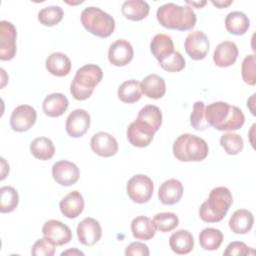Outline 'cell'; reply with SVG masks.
Listing matches in <instances>:
<instances>
[{
  "instance_id": "cell-22",
  "label": "cell",
  "mask_w": 256,
  "mask_h": 256,
  "mask_svg": "<svg viewBox=\"0 0 256 256\" xmlns=\"http://www.w3.org/2000/svg\"><path fill=\"white\" fill-rule=\"evenodd\" d=\"M69 105L67 97L62 93H52L45 97L42 104L43 112L49 117H60Z\"/></svg>"
},
{
  "instance_id": "cell-7",
  "label": "cell",
  "mask_w": 256,
  "mask_h": 256,
  "mask_svg": "<svg viewBox=\"0 0 256 256\" xmlns=\"http://www.w3.org/2000/svg\"><path fill=\"white\" fill-rule=\"evenodd\" d=\"M126 191L133 202L144 204L147 203L153 195L154 183L149 176L137 174L128 180Z\"/></svg>"
},
{
  "instance_id": "cell-37",
  "label": "cell",
  "mask_w": 256,
  "mask_h": 256,
  "mask_svg": "<svg viewBox=\"0 0 256 256\" xmlns=\"http://www.w3.org/2000/svg\"><path fill=\"white\" fill-rule=\"evenodd\" d=\"M190 124L195 130H205L210 127L205 117V104L202 101H196L193 104L190 115Z\"/></svg>"
},
{
  "instance_id": "cell-21",
  "label": "cell",
  "mask_w": 256,
  "mask_h": 256,
  "mask_svg": "<svg viewBox=\"0 0 256 256\" xmlns=\"http://www.w3.org/2000/svg\"><path fill=\"white\" fill-rule=\"evenodd\" d=\"M45 66L50 74L57 77H64L70 73L72 64L66 54L54 52L47 57Z\"/></svg>"
},
{
  "instance_id": "cell-39",
  "label": "cell",
  "mask_w": 256,
  "mask_h": 256,
  "mask_svg": "<svg viewBox=\"0 0 256 256\" xmlns=\"http://www.w3.org/2000/svg\"><path fill=\"white\" fill-rule=\"evenodd\" d=\"M255 65H256V58L255 55H248L246 56L241 64V74L243 81L250 85L254 86L256 83V72H255Z\"/></svg>"
},
{
  "instance_id": "cell-2",
  "label": "cell",
  "mask_w": 256,
  "mask_h": 256,
  "mask_svg": "<svg viewBox=\"0 0 256 256\" xmlns=\"http://www.w3.org/2000/svg\"><path fill=\"white\" fill-rule=\"evenodd\" d=\"M156 17L159 24L167 29L187 31L192 29L197 21L191 6H180L166 3L157 9Z\"/></svg>"
},
{
  "instance_id": "cell-13",
  "label": "cell",
  "mask_w": 256,
  "mask_h": 256,
  "mask_svg": "<svg viewBox=\"0 0 256 256\" xmlns=\"http://www.w3.org/2000/svg\"><path fill=\"white\" fill-rule=\"evenodd\" d=\"M90 115L84 109H75L67 117L65 128L69 136L73 138L82 137L90 127Z\"/></svg>"
},
{
  "instance_id": "cell-36",
  "label": "cell",
  "mask_w": 256,
  "mask_h": 256,
  "mask_svg": "<svg viewBox=\"0 0 256 256\" xmlns=\"http://www.w3.org/2000/svg\"><path fill=\"white\" fill-rule=\"evenodd\" d=\"M153 223L160 232H170L179 225L178 216L172 212L157 213L153 217Z\"/></svg>"
},
{
  "instance_id": "cell-14",
  "label": "cell",
  "mask_w": 256,
  "mask_h": 256,
  "mask_svg": "<svg viewBox=\"0 0 256 256\" xmlns=\"http://www.w3.org/2000/svg\"><path fill=\"white\" fill-rule=\"evenodd\" d=\"M77 237L81 244L85 246L95 245L102 236V228L100 223L91 217L84 218L77 226Z\"/></svg>"
},
{
  "instance_id": "cell-35",
  "label": "cell",
  "mask_w": 256,
  "mask_h": 256,
  "mask_svg": "<svg viewBox=\"0 0 256 256\" xmlns=\"http://www.w3.org/2000/svg\"><path fill=\"white\" fill-rule=\"evenodd\" d=\"M220 145L228 155H237L243 150L244 142L239 134L227 132L221 136Z\"/></svg>"
},
{
  "instance_id": "cell-18",
  "label": "cell",
  "mask_w": 256,
  "mask_h": 256,
  "mask_svg": "<svg viewBox=\"0 0 256 256\" xmlns=\"http://www.w3.org/2000/svg\"><path fill=\"white\" fill-rule=\"evenodd\" d=\"M237 45L232 41H224L218 44L213 53V61L218 67L232 66L238 57Z\"/></svg>"
},
{
  "instance_id": "cell-6",
  "label": "cell",
  "mask_w": 256,
  "mask_h": 256,
  "mask_svg": "<svg viewBox=\"0 0 256 256\" xmlns=\"http://www.w3.org/2000/svg\"><path fill=\"white\" fill-rule=\"evenodd\" d=\"M81 24L91 34L107 38L115 30L114 18L98 7H87L81 12Z\"/></svg>"
},
{
  "instance_id": "cell-25",
  "label": "cell",
  "mask_w": 256,
  "mask_h": 256,
  "mask_svg": "<svg viewBox=\"0 0 256 256\" xmlns=\"http://www.w3.org/2000/svg\"><path fill=\"white\" fill-rule=\"evenodd\" d=\"M254 223L253 214L246 209L236 210L229 219V228L235 234L248 233Z\"/></svg>"
},
{
  "instance_id": "cell-17",
  "label": "cell",
  "mask_w": 256,
  "mask_h": 256,
  "mask_svg": "<svg viewBox=\"0 0 256 256\" xmlns=\"http://www.w3.org/2000/svg\"><path fill=\"white\" fill-rule=\"evenodd\" d=\"M90 146L92 151L101 157H111L118 152V142L115 137L103 131L92 136Z\"/></svg>"
},
{
  "instance_id": "cell-20",
  "label": "cell",
  "mask_w": 256,
  "mask_h": 256,
  "mask_svg": "<svg viewBox=\"0 0 256 256\" xmlns=\"http://www.w3.org/2000/svg\"><path fill=\"white\" fill-rule=\"evenodd\" d=\"M59 207L61 213L65 217L69 219L76 218L83 212L84 198L79 191H71L64 198L61 199Z\"/></svg>"
},
{
  "instance_id": "cell-3",
  "label": "cell",
  "mask_w": 256,
  "mask_h": 256,
  "mask_svg": "<svg viewBox=\"0 0 256 256\" xmlns=\"http://www.w3.org/2000/svg\"><path fill=\"white\" fill-rule=\"evenodd\" d=\"M233 203V197L230 190L220 186L211 190L207 200L199 208V216L202 221L207 223H216L221 221L227 214Z\"/></svg>"
},
{
  "instance_id": "cell-10",
  "label": "cell",
  "mask_w": 256,
  "mask_h": 256,
  "mask_svg": "<svg viewBox=\"0 0 256 256\" xmlns=\"http://www.w3.org/2000/svg\"><path fill=\"white\" fill-rule=\"evenodd\" d=\"M209 46L210 43L207 35L200 30L190 32L184 42L185 51L193 60L204 59L209 52Z\"/></svg>"
},
{
  "instance_id": "cell-44",
  "label": "cell",
  "mask_w": 256,
  "mask_h": 256,
  "mask_svg": "<svg viewBox=\"0 0 256 256\" xmlns=\"http://www.w3.org/2000/svg\"><path fill=\"white\" fill-rule=\"evenodd\" d=\"M61 255H62V256H64V255H84V253H83L82 251L78 250V249L73 248V249H69V250H67V251L62 252Z\"/></svg>"
},
{
  "instance_id": "cell-9",
  "label": "cell",
  "mask_w": 256,
  "mask_h": 256,
  "mask_svg": "<svg viewBox=\"0 0 256 256\" xmlns=\"http://www.w3.org/2000/svg\"><path fill=\"white\" fill-rule=\"evenodd\" d=\"M17 30L15 26L6 20L0 22V59L8 61L16 55Z\"/></svg>"
},
{
  "instance_id": "cell-38",
  "label": "cell",
  "mask_w": 256,
  "mask_h": 256,
  "mask_svg": "<svg viewBox=\"0 0 256 256\" xmlns=\"http://www.w3.org/2000/svg\"><path fill=\"white\" fill-rule=\"evenodd\" d=\"M127 139L135 147H146L153 140V136L147 135L136 128L134 123H130L127 128Z\"/></svg>"
},
{
  "instance_id": "cell-24",
  "label": "cell",
  "mask_w": 256,
  "mask_h": 256,
  "mask_svg": "<svg viewBox=\"0 0 256 256\" xmlns=\"http://www.w3.org/2000/svg\"><path fill=\"white\" fill-rule=\"evenodd\" d=\"M141 84L142 93L151 99H160L166 93L165 80L157 74H150L146 76Z\"/></svg>"
},
{
  "instance_id": "cell-47",
  "label": "cell",
  "mask_w": 256,
  "mask_h": 256,
  "mask_svg": "<svg viewBox=\"0 0 256 256\" xmlns=\"http://www.w3.org/2000/svg\"><path fill=\"white\" fill-rule=\"evenodd\" d=\"M186 4H188V5H191L192 7H193V6H196V7H198V8H201L202 6H204V5L206 4V1H203L202 3H198V2H189V1H186Z\"/></svg>"
},
{
  "instance_id": "cell-26",
  "label": "cell",
  "mask_w": 256,
  "mask_h": 256,
  "mask_svg": "<svg viewBox=\"0 0 256 256\" xmlns=\"http://www.w3.org/2000/svg\"><path fill=\"white\" fill-rule=\"evenodd\" d=\"M150 50L153 56L160 62L175 51L173 40L166 34H156L150 42Z\"/></svg>"
},
{
  "instance_id": "cell-40",
  "label": "cell",
  "mask_w": 256,
  "mask_h": 256,
  "mask_svg": "<svg viewBox=\"0 0 256 256\" xmlns=\"http://www.w3.org/2000/svg\"><path fill=\"white\" fill-rule=\"evenodd\" d=\"M159 65L167 72H179L185 68L186 62L180 52L174 51L167 58L160 61Z\"/></svg>"
},
{
  "instance_id": "cell-41",
  "label": "cell",
  "mask_w": 256,
  "mask_h": 256,
  "mask_svg": "<svg viewBox=\"0 0 256 256\" xmlns=\"http://www.w3.org/2000/svg\"><path fill=\"white\" fill-rule=\"evenodd\" d=\"M56 244L47 237L38 239L32 246L31 254L33 256H53L55 254Z\"/></svg>"
},
{
  "instance_id": "cell-23",
  "label": "cell",
  "mask_w": 256,
  "mask_h": 256,
  "mask_svg": "<svg viewBox=\"0 0 256 256\" xmlns=\"http://www.w3.org/2000/svg\"><path fill=\"white\" fill-rule=\"evenodd\" d=\"M169 246L176 254H188L194 248V238L189 231L180 229L171 234L169 238Z\"/></svg>"
},
{
  "instance_id": "cell-30",
  "label": "cell",
  "mask_w": 256,
  "mask_h": 256,
  "mask_svg": "<svg viewBox=\"0 0 256 256\" xmlns=\"http://www.w3.org/2000/svg\"><path fill=\"white\" fill-rule=\"evenodd\" d=\"M117 96L120 101L124 103H135L142 97V89L139 81L130 79L123 82L117 91Z\"/></svg>"
},
{
  "instance_id": "cell-29",
  "label": "cell",
  "mask_w": 256,
  "mask_h": 256,
  "mask_svg": "<svg viewBox=\"0 0 256 256\" xmlns=\"http://www.w3.org/2000/svg\"><path fill=\"white\" fill-rule=\"evenodd\" d=\"M250 27L248 16L241 11H232L225 18V28L233 35H243Z\"/></svg>"
},
{
  "instance_id": "cell-19",
  "label": "cell",
  "mask_w": 256,
  "mask_h": 256,
  "mask_svg": "<svg viewBox=\"0 0 256 256\" xmlns=\"http://www.w3.org/2000/svg\"><path fill=\"white\" fill-rule=\"evenodd\" d=\"M183 191V185L179 180L169 179L160 185L158 199L164 205H174L182 198Z\"/></svg>"
},
{
  "instance_id": "cell-34",
  "label": "cell",
  "mask_w": 256,
  "mask_h": 256,
  "mask_svg": "<svg viewBox=\"0 0 256 256\" xmlns=\"http://www.w3.org/2000/svg\"><path fill=\"white\" fill-rule=\"evenodd\" d=\"M64 16V12L60 6H47L38 12V20L47 27L57 25Z\"/></svg>"
},
{
  "instance_id": "cell-4",
  "label": "cell",
  "mask_w": 256,
  "mask_h": 256,
  "mask_svg": "<svg viewBox=\"0 0 256 256\" xmlns=\"http://www.w3.org/2000/svg\"><path fill=\"white\" fill-rule=\"evenodd\" d=\"M103 78L102 69L96 64H86L80 67L71 82L70 93L74 99L83 101L88 99L94 88Z\"/></svg>"
},
{
  "instance_id": "cell-1",
  "label": "cell",
  "mask_w": 256,
  "mask_h": 256,
  "mask_svg": "<svg viewBox=\"0 0 256 256\" xmlns=\"http://www.w3.org/2000/svg\"><path fill=\"white\" fill-rule=\"evenodd\" d=\"M205 117L208 124L219 131L238 130L245 122L240 108L223 101L213 102L205 107Z\"/></svg>"
},
{
  "instance_id": "cell-45",
  "label": "cell",
  "mask_w": 256,
  "mask_h": 256,
  "mask_svg": "<svg viewBox=\"0 0 256 256\" xmlns=\"http://www.w3.org/2000/svg\"><path fill=\"white\" fill-rule=\"evenodd\" d=\"M255 94H253L251 97H250V99L247 101V106L249 107V109H250V111H251V113L253 114V115H255V109H254V104H255Z\"/></svg>"
},
{
  "instance_id": "cell-42",
  "label": "cell",
  "mask_w": 256,
  "mask_h": 256,
  "mask_svg": "<svg viewBox=\"0 0 256 256\" xmlns=\"http://www.w3.org/2000/svg\"><path fill=\"white\" fill-rule=\"evenodd\" d=\"M255 252L253 249L248 247L245 243L240 241H233L228 244L225 251L223 252L224 256H247L253 255Z\"/></svg>"
},
{
  "instance_id": "cell-43",
  "label": "cell",
  "mask_w": 256,
  "mask_h": 256,
  "mask_svg": "<svg viewBox=\"0 0 256 256\" xmlns=\"http://www.w3.org/2000/svg\"><path fill=\"white\" fill-rule=\"evenodd\" d=\"M149 254L148 246L141 242H132L125 249L126 256H149Z\"/></svg>"
},
{
  "instance_id": "cell-16",
  "label": "cell",
  "mask_w": 256,
  "mask_h": 256,
  "mask_svg": "<svg viewBox=\"0 0 256 256\" xmlns=\"http://www.w3.org/2000/svg\"><path fill=\"white\" fill-rule=\"evenodd\" d=\"M134 55L133 47L125 39L114 41L108 49V60L114 66H125L131 62Z\"/></svg>"
},
{
  "instance_id": "cell-11",
  "label": "cell",
  "mask_w": 256,
  "mask_h": 256,
  "mask_svg": "<svg viewBox=\"0 0 256 256\" xmlns=\"http://www.w3.org/2000/svg\"><path fill=\"white\" fill-rule=\"evenodd\" d=\"M37 112L30 105L17 106L11 113L10 126L13 131L25 132L28 131L36 122Z\"/></svg>"
},
{
  "instance_id": "cell-8",
  "label": "cell",
  "mask_w": 256,
  "mask_h": 256,
  "mask_svg": "<svg viewBox=\"0 0 256 256\" xmlns=\"http://www.w3.org/2000/svg\"><path fill=\"white\" fill-rule=\"evenodd\" d=\"M133 123L141 132L154 136L162 124V112L155 105H146L140 109Z\"/></svg>"
},
{
  "instance_id": "cell-27",
  "label": "cell",
  "mask_w": 256,
  "mask_h": 256,
  "mask_svg": "<svg viewBox=\"0 0 256 256\" xmlns=\"http://www.w3.org/2000/svg\"><path fill=\"white\" fill-rule=\"evenodd\" d=\"M131 231L134 238L138 240H150L155 236L156 227L147 216H137L131 222Z\"/></svg>"
},
{
  "instance_id": "cell-32",
  "label": "cell",
  "mask_w": 256,
  "mask_h": 256,
  "mask_svg": "<svg viewBox=\"0 0 256 256\" xmlns=\"http://www.w3.org/2000/svg\"><path fill=\"white\" fill-rule=\"evenodd\" d=\"M199 244L204 250H217L223 241V234L216 228H204L199 234Z\"/></svg>"
},
{
  "instance_id": "cell-28",
  "label": "cell",
  "mask_w": 256,
  "mask_h": 256,
  "mask_svg": "<svg viewBox=\"0 0 256 256\" xmlns=\"http://www.w3.org/2000/svg\"><path fill=\"white\" fill-rule=\"evenodd\" d=\"M150 6L143 0H128L122 4L123 16L131 21H141L149 14Z\"/></svg>"
},
{
  "instance_id": "cell-33",
  "label": "cell",
  "mask_w": 256,
  "mask_h": 256,
  "mask_svg": "<svg viewBox=\"0 0 256 256\" xmlns=\"http://www.w3.org/2000/svg\"><path fill=\"white\" fill-rule=\"evenodd\" d=\"M19 203V195L12 186H3L0 189V211L9 213L16 209Z\"/></svg>"
},
{
  "instance_id": "cell-31",
  "label": "cell",
  "mask_w": 256,
  "mask_h": 256,
  "mask_svg": "<svg viewBox=\"0 0 256 256\" xmlns=\"http://www.w3.org/2000/svg\"><path fill=\"white\" fill-rule=\"evenodd\" d=\"M31 154L39 160H49L55 154V147L51 139L47 137H37L30 143Z\"/></svg>"
},
{
  "instance_id": "cell-15",
  "label": "cell",
  "mask_w": 256,
  "mask_h": 256,
  "mask_svg": "<svg viewBox=\"0 0 256 256\" xmlns=\"http://www.w3.org/2000/svg\"><path fill=\"white\" fill-rule=\"evenodd\" d=\"M43 236L53 241L56 246H62L72 240L71 229L64 223L58 220H48L42 227Z\"/></svg>"
},
{
  "instance_id": "cell-12",
  "label": "cell",
  "mask_w": 256,
  "mask_h": 256,
  "mask_svg": "<svg viewBox=\"0 0 256 256\" xmlns=\"http://www.w3.org/2000/svg\"><path fill=\"white\" fill-rule=\"evenodd\" d=\"M52 176L59 185L71 186L79 180L80 170L76 164L67 160H61L53 165Z\"/></svg>"
},
{
  "instance_id": "cell-5",
  "label": "cell",
  "mask_w": 256,
  "mask_h": 256,
  "mask_svg": "<svg viewBox=\"0 0 256 256\" xmlns=\"http://www.w3.org/2000/svg\"><path fill=\"white\" fill-rule=\"evenodd\" d=\"M172 151L174 157L181 162H199L207 157L209 147L204 139L185 133L176 138Z\"/></svg>"
},
{
  "instance_id": "cell-46",
  "label": "cell",
  "mask_w": 256,
  "mask_h": 256,
  "mask_svg": "<svg viewBox=\"0 0 256 256\" xmlns=\"http://www.w3.org/2000/svg\"><path fill=\"white\" fill-rule=\"evenodd\" d=\"M211 2H212L213 5H215L218 8H224V7H226V6H228V5H230L232 3L231 0L226 1V2L225 1H214V0H212Z\"/></svg>"
}]
</instances>
